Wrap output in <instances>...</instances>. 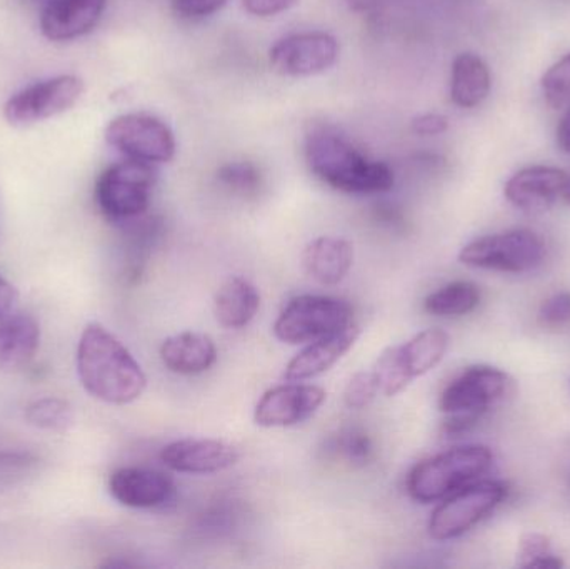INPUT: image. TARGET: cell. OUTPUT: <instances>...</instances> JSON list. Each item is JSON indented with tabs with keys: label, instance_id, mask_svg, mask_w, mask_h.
<instances>
[{
	"label": "cell",
	"instance_id": "2e32d148",
	"mask_svg": "<svg viewBox=\"0 0 570 569\" xmlns=\"http://www.w3.org/2000/svg\"><path fill=\"white\" fill-rule=\"evenodd\" d=\"M107 0H49L40 16L43 36L53 42L79 39L102 19Z\"/></svg>",
	"mask_w": 570,
	"mask_h": 569
},
{
	"label": "cell",
	"instance_id": "f35d334b",
	"mask_svg": "<svg viewBox=\"0 0 570 569\" xmlns=\"http://www.w3.org/2000/svg\"><path fill=\"white\" fill-rule=\"evenodd\" d=\"M562 199H564L566 203H568L570 206V177H569L568 184H566V189H564V194H562Z\"/></svg>",
	"mask_w": 570,
	"mask_h": 569
},
{
	"label": "cell",
	"instance_id": "74e56055",
	"mask_svg": "<svg viewBox=\"0 0 570 569\" xmlns=\"http://www.w3.org/2000/svg\"><path fill=\"white\" fill-rule=\"evenodd\" d=\"M355 12H368V10L375 9L382 0H345Z\"/></svg>",
	"mask_w": 570,
	"mask_h": 569
},
{
	"label": "cell",
	"instance_id": "83f0119b",
	"mask_svg": "<svg viewBox=\"0 0 570 569\" xmlns=\"http://www.w3.org/2000/svg\"><path fill=\"white\" fill-rule=\"evenodd\" d=\"M542 92L546 102L554 110H566L570 106V53L549 67L542 76Z\"/></svg>",
	"mask_w": 570,
	"mask_h": 569
},
{
	"label": "cell",
	"instance_id": "ba28073f",
	"mask_svg": "<svg viewBox=\"0 0 570 569\" xmlns=\"http://www.w3.org/2000/svg\"><path fill=\"white\" fill-rule=\"evenodd\" d=\"M509 494L502 481H474L444 498L429 520V534L438 541L454 540L494 513Z\"/></svg>",
	"mask_w": 570,
	"mask_h": 569
},
{
	"label": "cell",
	"instance_id": "4316f807",
	"mask_svg": "<svg viewBox=\"0 0 570 569\" xmlns=\"http://www.w3.org/2000/svg\"><path fill=\"white\" fill-rule=\"evenodd\" d=\"M372 373L377 380L379 390L387 398L397 396L412 383L411 377L405 373L401 356H399L397 346L387 347L379 356Z\"/></svg>",
	"mask_w": 570,
	"mask_h": 569
},
{
	"label": "cell",
	"instance_id": "6da1fadb",
	"mask_svg": "<svg viewBox=\"0 0 570 569\" xmlns=\"http://www.w3.org/2000/svg\"><path fill=\"white\" fill-rule=\"evenodd\" d=\"M77 374L90 396L116 406L139 400L147 387L146 373L132 353L97 323H90L80 336Z\"/></svg>",
	"mask_w": 570,
	"mask_h": 569
},
{
	"label": "cell",
	"instance_id": "f1b7e54d",
	"mask_svg": "<svg viewBox=\"0 0 570 569\" xmlns=\"http://www.w3.org/2000/svg\"><path fill=\"white\" fill-rule=\"evenodd\" d=\"M518 565L521 568H562L564 561L552 553L551 541L539 533H528L519 543Z\"/></svg>",
	"mask_w": 570,
	"mask_h": 569
},
{
	"label": "cell",
	"instance_id": "9a60e30c",
	"mask_svg": "<svg viewBox=\"0 0 570 569\" xmlns=\"http://www.w3.org/2000/svg\"><path fill=\"white\" fill-rule=\"evenodd\" d=\"M569 176L558 167L531 166L519 170L505 184V197L524 213H544L551 209L562 194Z\"/></svg>",
	"mask_w": 570,
	"mask_h": 569
},
{
	"label": "cell",
	"instance_id": "4fadbf2b",
	"mask_svg": "<svg viewBox=\"0 0 570 569\" xmlns=\"http://www.w3.org/2000/svg\"><path fill=\"white\" fill-rule=\"evenodd\" d=\"M160 460L176 473L216 474L236 467L240 453L226 441L186 438L167 444Z\"/></svg>",
	"mask_w": 570,
	"mask_h": 569
},
{
	"label": "cell",
	"instance_id": "cb8c5ba5",
	"mask_svg": "<svg viewBox=\"0 0 570 569\" xmlns=\"http://www.w3.org/2000/svg\"><path fill=\"white\" fill-rule=\"evenodd\" d=\"M481 303V290L471 281H455L429 294L424 310L432 316L459 317L472 313Z\"/></svg>",
	"mask_w": 570,
	"mask_h": 569
},
{
	"label": "cell",
	"instance_id": "44dd1931",
	"mask_svg": "<svg viewBox=\"0 0 570 569\" xmlns=\"http://www.w3.org/2000/svg\"><path fill=\"white\" fill-rule=\"evenodd\" d=\"M261 294L250 281L233 276L224 281L214 297L217 323L226 330H243L259 313Z\"/></svg>",
	"mask_w": 570,
	"mask_h": 569
},
{
	"label": "cell",
	"instance_id": "836d02e7",
	"mask_svg": "<svg viewBox=\"0 0 570 569\" xmlns=\"http://www.w3.org/2000/svg\"><path fill=\"white\" fill-rule=\"evenodd\" d=\"M411 126L417 136H441L449 129V120L448 117L441 116V114L428 112L414 117Z\"/></svg>",
	"mask_w": 570,
	"mask_h": 569
},
{
	"label": "cell",
	"instance_id": "f546056e",
	"mask_svg": "<svg viewBox=\"0 0 570 569\" xmlns=\"http://www.w3.org/2000/svg\"><path fill=\"white\" fill-rule=\"evenodd\" d=\"M217 177L227 189L244 197L254 196L263 186V176H261L259 169L250 163L226 164L220 167Z\"/></svg>",
	"mask_w": 570,
	"mask_h": 569
},
{
	"label": "cell",
	"instance_id": "3957f363",
	"mask_svg": "<svg viewBox=\"0 0 570 569\" xmlns=\"http://www.w3.org/2000/svg\"><path fill=\"white\" fill-rule=\"evenodd\" d=\"M491 450L479 444L444 451L415 464L409 473L407 491L412 500L429 504L451 497L455 491L478 481L491 470Z\"/></svg>",
	"mask_w": 570,
	"mask_h": 569
},
{
	"label": "cell",
	"instance_id": "277c9868",
	"mask_svg": "<svg viewBox=\"0 0 570 569\" xmlns=\"http://www.w3.org/2000/svg\"><path fill=\"white\" fill-rule=\"evenodd\" d=\"M511 387V377L498 367H468L442 391L439 400V408L445 414L442 430L449 436L468 433L491 408L508 396Z\"/></svg>",
	"mask_w": 570,
	"mask_h": 569
},
{
	"label": "cell",
	"instance_id": "d6986e66",
	"mask_svg": "<svg viewBox=\"0 0 570 569\" xmlns=\"http://www.w3.org/2000/svg\"><path fill=\"white\" fill-rule=\"evenodd\" d=\"M354 264V247L347 239L321 236L311 241L302 253L305 273L324 286H335L347 277Z\"/></svg>",
	"mask_w": 570,
	"mask_h": 569
},
{
	"label": "cell",
	"instance_id": "1f68e13d",
	"mask_svg": "<svg viewBox=\"0 0 570 569\" xmlns=\"http://www.w3.org/2000/svg\"><path fill=\"white\" fill-rule=\"evenodd\" d=\"M539 323L549 330H559L570 324V293H558L542 303Z\"/></svg>",
	"mask_w": 570,
	"mask_h": 569
},
{
	"label": "cell",
	"instance_id": "52a82bcc",
	"mask_svg": "<svg viewBox=\"0 0 570 569\" xmlns=\"http://www.w3.org/2000/svg\"><path fill=\"white\" fill-rule=\"evenodd\" d=\"M546 257L544 241L528 229L505 230L479 237L462 247L459 261L475 269L498 273H529Z\"/></svg>",
	"mask_w": 570,
	"mask_h": 569
},
{
	"label": "cell",
	"instance_id": "8d00e7d4",
	"mask_svg": "<svg viewBox=\"0 0 570 569\" xmlns=\"http://www.w3.org/2000/svg\"><path fill=\"white\" fill-rule=\"evenodd\" d=\"M556 136H558V146L561 147V150L570 154V106L564 110V116L559 122Z\"/></svg>",
	"mask_w": 570,
	"mask_h": 569
},
{
	"label": "cell",
	"instance_id": "30bf717a",
	"mask_svg": "<svg viewBox=\"0 0 570 569\" xmlns=\"http://www.w3.org/2000/svg\"><path fill=\"white\" fill-rule=\"evenodd\" d=\"M83 90L82 79L70 73L40 80L13 94L3 106V117L12 126H32L72 109Z\"/></svg>",
	"mask_w": 570,
	"mask_h": 569
},
{
	"label": "cell",
	"instance_id": "9c48e42d",
	"mask_svg": "<svg viewBox=\"0 0 570 569\" xmlns=\"http://www.w3.org/2000/svg\"><path fill=\"white\" fill-rule=\"evenodd\" d=\"M106 140L127 159L149 164L169 163L176 156L177 144L173 129L150 114H124L110 120Z\"/></svg>",
	"mask_w": 570,
	"mask_h": 569
},
{
	"label": "cell",
	"instance_id": "e0dca14e",
	"mask_svg": "<svg viewBox=\"0 0 570 569\" xmlns=\"http://www.w3.org/2000/svg\"><path fill=\"white\" fill-rule=\"evenodd\" d=\"M358 336L361 330L357 324L352 323L345 330L308 343L285 367V380L307 381L327 373L352 350Z\"/></svg>",
	"mask_w": 570,
	"mask_h": 569
},
{
	"label": "cell",
	"instance_id": "ac0fdd59",
	"mask_svg": "<svg viewBox=\"0 0 570 569\" xmlns=\"http://www.w3.org/2000/svg\"><path fill=\"white\" fill-rule=\"evenodd\" d=\"M159 354L164 366L180 376L206 373L217 361V347L213 337L196 331H184L167 337L160 344Z\"/></svg>",
	"mask_w": 570,
	"mask_h": 569
},
{
	"label": "cell",
	"instance_id": "7a4b0ae2",
	"mask_svg": "<svg viewBox=\"0 0 570 569\" xmlns=\"http://www.w3.org/2000/svg\"><path fill=\"white\" fill-rule=\"evenodd\" d=\"M305 160L317 179L345 194H384L394 187L391 167L368 159L347 137L317 126L305 136Z\"/></svg>",
	"mask_w": 570,
	"mask_h": 569
},
{
	"label": "cell",
	"instance_id": "4dcf8cb0",
	"mask_svg": "<svg viewBox=\"0 0 570 569\" xmlns=\"http://www.w3.org/2000/svg\"><path fill=\"white\" fill-rule=\"evenodd\" d=\"M381 394L377 380L372 371H358L344 390V403L348 410H364Z\"/></svg>",
	"mask_w": 570,
	"mask_h": 569
},
{
	"label": "cell",
	"instance_id": "e575fe53",
	"mask_svg": "<svg viewBox=\"0 0 570 569\" xmlns=\"http://www.w3.org/2000/svg\"><path fill=\"white\" fill-rule=\"evenodd\" d=\"M297 0H243L244 9L256 17H274L291 9Z\"/></svg>",
	"mask_w": 570,
	"mask_h": 569
},
{
	"label": "cell",
	"instance_id": "7c38bea8",
	"mask_svg": "<svg viewBox=\"0 0 570 569\" xmlns=\"http://www.w3.org/2000/svg\"><path fill=\"white\" fill-rule=\"evenodd\" d=\"M324 387L291 381L266 391L254 411V421L263 428H292L311 420L325 403Z\"/></svg>",
	"mask_w": 570,
	"mask_h": 569
},
{
	"label": "cell",
	"instance_id": "d590c367",
	"mask_svg": "<svg viewBox=\"0 0 570 569\" xmlns=\"http://www.w3.org/2000/svg\"><path fill=\"white\" fill-rule=\"evenodd\" d=\"M17 300H19V293H17L16 287L9 281L0 277V317L12 313Z\"/></svg>",
	"mask_w": 570,
	"mask_h": 569
},
{
	"label": "cell",
	"instance_id": "ffe728a7",
	"mask_svg": "<svg viewBox=\"0 0 570 569\" xmlns=\"http://www.w3.org/2000/svg\"><path fill=\"white\" fill-rule=\"evenodd\" d=\"M40 327L29 314L10 313L0 317V371L23 370L36 356Z\"/></svg>",
	"mask_w": 570,
	"mask_h": 569
},
{
	"label": "cell",
	"instance_id": "7402d4cb",
	"mask_svg": "<svg viewBox=\"0 0 570 569\" xmlns=\"http://www.w3.org/2000/svg\"><path fill=\"white\" fill-rule=\"evenodd\" d=\"M491 92L488 63L475 53L455 57L451 72V99L462 109L481 106Z\"/></svg>",
	"mask_w": 570,
	"mask_h": 569
},
{
	"label": "cell",
	"instance_id": "8992f818",
	"mask_svg": "<svg viewBox=\"0 0 570 569\" xmlns=\"http://www.w3.org/2000/svg\"><path fill=\"white\" fill-rule=\"evenodd\" d=\"M354 323L347 301L317 294L292 297L274 323L277 340L291 346L314 343Z\"/></svg>",
	"mask_w": 570,
	"mask_h": 569
},
{
	"label": "cell",
	"instance_id": "603a6c76",
	"mask_svg": "<svg viewBox=\"0 0 570 569\" xmlns=\"http://www.w3.org/2000/svg\"><path fill=\"white\" fill-rule=\"evenodd\" d=\"M449 334L442 330H425L407 343L397 346L405 373L412 381L434 370L449 350Z\"/></svg>",
	"mask_w": 570,
	"mask_h": 569
},
{
	"label": "cell",
	"instance_id": "5bb4252c",
	"mask_svg": "<svg viewBox=\"0 0 570 569\" xmlns=\"http://www.w3.org/2000/svg\"><path fill=\"white\" fill-rule=\"evenodd\" d=\"M109 493L134 510L163 508L176 497L173 478L149 468H120L109 478Z\"/></svg>",
	"mask_w": 570,
	"mask_h": 569
},
{
	"label": "cell",
	"instance_id": "5b68a950",
	"mask_svg": "<svg viewBox=\"0 0 570 569\" xmlns=\"http://www.w3.org/2000/svg\"><path fill=\"white\" fill-rule=\"evenodd\" d=\"M156 183L153 164L134 159L114 164L97 180V206L112 223H132L149 209Z\"/></svg>",
	"mask_w": 570,
	"mask_h": 569
},
{
	"label": "cell",
	"instance_id": "8fae6325",
	"mask_svg": "<svg viewBox=\"0 0 570 569\" xmlns=\"http://www.w3.org/2000/svg\"><path fill=\"white\" fill-rule=\"evenodd\" d=\"M337 39L327 32H301L283 37L269 52L271 66L288 77H311L331 69L338 59Z\"/></svg>",
	"mask_w": 570,
	"mask_h": 569
},
{
	"label": "cell",
	"instance_id": "d4e9b609",
	"mask_svg": "<svg viewBox=\"0 0 570 569\" xmlns=\"http://www.w3.org/2000/svg\"><path fill=\"white\" fill-rule=\"evenodd\" d=\"M26 420L40 430L67 431L72 428L76 416L67 401L59 398H43L27 406Z\"/></svg>",
	"mask_w": 570,
	"mask_h": 569
},
{
	"label": "cell",
	"instance_id": "484cf974",
	"mask_svg": "<svg viewBox=\"0 0 570 569\" xmlns=\"http://www.w3.org/2000/svg\"><path fill=\"white\" fill-rule=\"evenodd\" d=\"M335 457L342 458L352 468H364L374 460V444L371 436L358 428L341 431L331 441Z\"/></svg>",
	"mask_w": 570,
	"mask_h": 569
},
{
	"label": "cell",
	"instance_id": "d6a6232c",
	"mask_svg": "<svg viewBox=\"0 0 570 569\" xmlns=\"http://www.w3.org/2000/svg\"><path fill=\"white\" fill-rule=\"evenodd\" d=\"M229 0H173L174 12L180 19L200 20L219 12Z\"/></svg>",
	"mask_w": 570,
	"mask_h": 569
}]
</instances>
